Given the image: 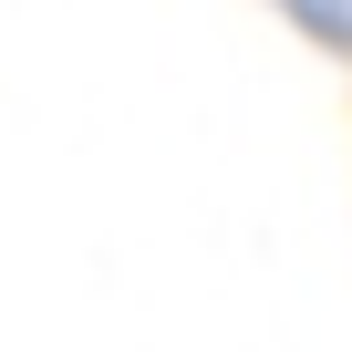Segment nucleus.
<instances>
[{
    "label": "nucleus",
    "mask_w": 352,
    "mask_h": 352,
    "mask_svg": "<svg viewBox=\"0 0 352 352\" xmlns=\"http://www.w3.org/2000/svg\"><path fill=\"white\" fill-rule=\"evenodd\" d=\"M270 11L311 42V52H331V63H352V0H270Z\"/></svg>",
    "instance_id": "nucleus-1"
}]
</instances>
